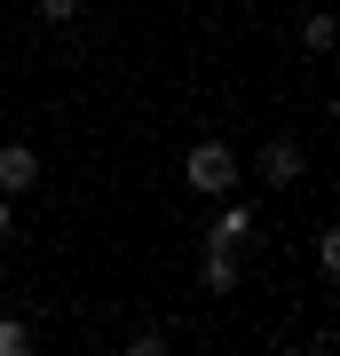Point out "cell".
<instances>
[{"instance_id":"1","label":"cell","mask_w":340,"mask_h":356,"mask_svg":"<svg viewBox=\"0 0 340 356\" xmlns=\"http://www.w3.org/2000/svg\"><path fill=\"white\" fill-rule=\"evenodd\" d=\"M182 182H190V198H214V206H222V198L245 182V166H238L229 143L206 135V143H190V151H182Z\"/></svg>"},{"instance_id":"12","label":"cell","mask_w":340,"mask_h":356,"mask_svg":"<svg viewBox=\"0 0 340 356\" xmlns=\"http://www.w3.org/2000/svg\"><path fill=\"white\" fill-rule=\"evenodd\" d=\"M332 79H340V48H332Z\"/></svg>"},{"instance_id":"2","label":"cell","mask_w":340,"mask_h":356,"mask_svg":"<svg viewBox=\"0 0 340 356\" xmlns=\"http://www.w3.org/2000/svg\"><path fill=\"white\" fill-rule=\"evenodd\" d=\"M253 175H261L269 191H293V182L309 175V151H301L293 135H269V143H261V159H253Z\"/></svg>"},{"instance_id":"7","label":"cell","mask_w":340,"mask_h":356,"mask_svg":"<svg viewBox=\"0 0 340 356\" xmlns=\"http://www.w3.org/2000/svg\"><path fill=\"white\" fill-rule=\"evenodd\" d=\"M32 341H40V332H32L24 317H8V309H0V356H32Z\"/></svg>"},{"instance_id":"5","label":"cell","mask_w":340,"mask_h":356,"mask_svg":"<svg viewBox=\"0 0 340 356\" xmlns=\"http://www.w3.org/2000/svg\"><path fill=\"white\" fill-rule=\"evenodd\" d=\"M198 285H206V293H238V285H245L238 254H229V245H206V261H198Z\"/></svg>"},{"instance_id":"8","label":"cell","mask_w":340,"mask_h":356,"mask_svg":"<svg viewBox=\"0 0 340 356\" xmlns=\"http://www.w3.org/2000/svg\"><path fill=\"white\" fill-rule=\"evenodd\" d=\"M166 348H175V341H166L159 325H143V332H127V356H166Z\"/></svg>"},{"instance_id":"13","label":"cell","mask_w":340,"mask_h":356,"mask_svg":"<svg viewBox=\"0 0 340 356\" xmlns=\"http://www.w3.org/2000/svg\"><path fill=\"white\" fill-rule=\"evenodd\" d=\"M332 348H340V332H332Z\"/></svg>"},{"instance_id":"9","label":"cell","mask_w":340,"mask_h":356,"mask_svg":"<svg viewBox=\"0 0 340 356\" xmlns=\"http://www.w3.org/2000/svg\"><path fill=\"white\" fill-rule=\"evenodd\" d=\"M316 269H325V285H340V229L316 238Z\"/></svg>"},{"instance_id":"3","label":"cell","mask_w":340,"mask_h":356,"mask_svg":"<svg viewBox=\"0 0 340 356\" xmlns=\"http://www.w3.org/2000/svg\"><path fill=\"white\" fill-rule=\"evenodd\" d=\"M245 238H253V206H245L238 191H229V198H222V214L206 222V245H229V254H238Z\"/></svg>"},{"instance_id":"4","label":"cell","mask_w":340,"mask_h":356,"mask_svg":"<svg viewBox=\"0 0 340 356\" xmlns=\"http://www.w3.org/2000/svg\"><path fill=\"white\" fill-rule=\"evenodd\" d=\"M32 182H40V151H32V143H0V191L24 198Z\"/></svg>"},{"instance_id":"6","label":"cell","mask_w":340,"mask_h":356,"mask_svg":"<svg viewBox=\"0 0 340 356\" xmlns=\"http://www.w3.org/2000/svg\"><path fill=\"white\" fill-rule=\"evenodd\" d=\"M301 48H309V56H332V48H340V16H332V8H309V16H301Z\"/></svg>"},{"instance_id":"10","label":"cell","mask_w":340,"mask_h":356,"mask_svg":"<svg viewBox=\"0 0 340 356\" xmlns=\"http://www.w3.org/2000/svg\"><path fill=\"white\" fill-rule=\"evenodd\" d=\"M79 8H88V0H40V16H48V24H79Z\"/></svg>"},{"instance_id":"11","label":"cell","mask_w":340,"mask_h":356,"mask_svg":"<svg viewBox=\"0 0 340 356\" xmlns=\"http://www.w3.org/2000/svg\"><path fill=\"white\" fill-rule=\"evenodd\" d=\"M0 238H16V198L0 191Z\"/></svg>"}]
</instances>
